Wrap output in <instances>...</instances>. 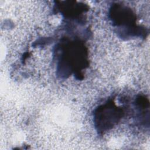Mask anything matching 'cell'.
Returning <instances> with one entry per match:
<instances>
[{"label": "cell", "instance_id": "obj_1", "mask_svg": "<svg viewBox=\"0 0 150 150\" xmlns=\"http://www.w3.org/2000/svg\"><path fill=\"white\" fill-rule=\"evenodd\" d=\"M114 105L109 104L100 107L95 113V122L99 130L109 129L118 121L120 113Z\"/></svg>", "mask_w": 150, "mask_h": 150}]
</instances>
